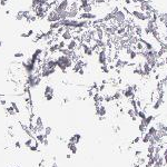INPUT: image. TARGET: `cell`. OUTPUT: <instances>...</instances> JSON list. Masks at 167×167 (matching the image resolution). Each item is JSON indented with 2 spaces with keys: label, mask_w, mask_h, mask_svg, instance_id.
I'll return each mask as SVG.
<instances>
[{
  "label": "cell",
  "mask_w": 167,
  "mask_h": 167,
  "mask_svg": "<svg viewBox=\"0 0 167 167\" xmlns=\"http://www.w3.org/2000/svg\"><path fill=\"white\" fill-rule=\"evenodd\" d=\"M41 81H43V78H41V76L39 75L38 71L26 76V86L28 87L29 89H35V88L39 87L40 84H41Z\"/></svg>",
  "instance_id": "7a4b0ae2"
},
{
  "label": "cell",
  "mask_w": 167,
  "mask_h": 167,
  "mask_svg": "<svg viewBox=\"0 0 167 167\" xmlns=\"http://www.w3.org/2000/svg\"><path fill=\"white\" fill-rule=\"evenodd\" d=\"M79 19H85V20H88V21H93V20L97 19V15L94 13H80Z\"/></svg>",
  "instance_id": "30bf717a"
},
{
  "label": "cell",
  "mask_w": 167,
  "mask_h": 167,
  "mask_svg": "<svg viewBox=\"0 0 167 167\" xmlns=\"http://www.w3.org/2000/svg\"><path fill=\"white\" fill-rule=\"evenodd\" d=\"M67 148H68L69 153L71 155H76L78 153V147H77V145H75L73 143H67Z\"/></svg>",
  "instance_id": "7c38bea8"
},
{
  "label": "cell",
  "mask_w": 167,
  "mask_h": 167,
  "mask_svg": "<svg viewBox=\"0 0 167 167\" xmlns=\"http://www.w3.org/2000/svg\"><path fill=\"white\" fill-rule=\"evenodd\" d=\"M81 135L79 134V133H75V134H73L71 136L69 137L68 142L69 143H73V144H75V145H78L79 143H80L81 140Z\"/></svg>",
  "instance_id": "8fae6325"
},
{
  "label": "cell",
  "mask_w": 167,
  "mask_h": 167,
  "mask_svg": "<svg viewBox=\"0 0 167 167\" xmlns=\"http://www.w3.org/2000/svg\"><path fill=\"white\" fill-rule=\"evenodd\" d=\"M66 157H67V158H71V154H70V153H69V154H67V156H66Z\"/></svg>",
  "instance_id": "484cf974"
},
{
  "label": "cell",
  "mask_w": 167,
  "mask_h": 167,
  "mask_svg": "<svg viewBox=\"0 0 167 167\" xmlns=\"http://www.w3.org/2000/svg\"><path fill=\"white\" fill-rule=\"evenodd\" d=\"M148 135H150L152 137H154L157 135V133H158V129H157V127L156 126H153V125H150L147 127V131H146Z\"/></svg>",
  "instance_id": "4fadbf2b"
},
{
  "label": "cell",
  "mask_w": 167,
  "mask_h": 167,
  "mask_svg": "<svg viewBox=\"0 0 167 167\" xmlns=\"http://www.w3.org/2000/svg\"><path fill=\"white\" fill-rule=\"evenodd\" d=\"M1 46H2V41H1V40H0V47H1Z\"/></svg>",
  "instance_id": "83f0119b"
},
{
  "label": "cell",
  "mask_w": 167,
  "mask_h": 167,
  "mask_svg": "<svg viewBox=\"0 0 167 167\" xmlns=\"http://www.w3.org/2000/svg\"><path fill=\"white\" fill-rule=\"evenodd\" d=\"M50 167H58V165H57V163H56V161H52V163L50 164Z\"/></svg>",
  "instance_id": "d4e9b609"
},
{
  "label": "cell",
  "mask_w": 167,
  "mask_h": 167,
  "mask_svg": "<svg viewBox=\"0 0 167 167\" xmlns=\"http://www.w3.org/2000/svg\"><path fill=\"white\" fill-rule=\"evenodd\" d=\"M13 145H15V148H18L19 149V148H21V147H22V143L20 142V140H16Z\"/></svg>",
  "instance_id": "ffe728a7"
},
{
  "label": "cell",
  "mask_w": 167,
  "mask_h": 167,
  "mask_svg": "<svg viewBox=\"0 0 167 167\" xmlns=\"http://www.w3.org/2000/svg\"><path fill=\"white\" fill-rule=\"evenodd\" d=\"M37 19H38V17L36 16V15H35V13H32V11H31L30 15H29V16L26 18V20H27L28 22H35Z\"/></svg>",
  "instance_id": "9a60e30c"
},
{
  "label": "cell",
  "mask_w": 167,
  "mask_h": 167,
  "mask_svg": "<svg viewBox=\"0 0 167 167\" xmlns=\"http://www.w3.org/2000/svg\"><path fill=\"white\" fill-rule=\"evenodd\" d=\"M30 10L29 9H26V10H18L16 15H15V20L17 21H21V20H26V18L30 15Z\"/></svg>",
  "instance_id": "9c48e42d"
},
{
  "label": "cell",
  "mask_w": 167,
  "mask_h": 167,
  "mask_svg": "<svg viewBox=\"0 0 167 167\" xmlns=\"http://www.w3.org/2000/svg\"><path fill=\"white\" fill-rule=\"evenodd\" d=\"M111 20L118 26H124L127 21V13L124 10L116 9L114 13H111Z\"/></svg>",
  "instance_id": "3957f363"
},
{
  "label": "cell",
  "mask_w": 167,
  "mask_h": 167,
  "mask_svg": "<svg viewBox=\"0 0 167 167\" xmlns=\"http://www.w3.org/2000/svg\"><path fill=\"white\" fill-rule=\"evenodd\" d=\"M45 19H46V21H47V22H49V24L58 22V21H60V20H61L60 17H59V15L56 13L55 10H52V9L48 10V13H47V15H46Z\"/></svg>",
  "instance_id": "8992f818"
},
{
  "label": "cell",
  "mask_w": 167,
  "mask_h": 167,
  "mask_svg": "<svg viewBox=\"0 0 167 167\" xmlns=\"http://www.w3.org/2000/svg\"><path fill=\"white\" fill-rule=\"evenodd\" d=\"M7 5V0H0V6L5 7Z\"/></svg>",
  "instance_id": "7402d4cb"
},
{
  "label": "cell",
  "mask_w": 167,
  "mask_h": 167,
  "mask_svg": "<svg viewBox=\"0 0 167 167\" xmlns=\"http://www.w3.org/2000/svg\"><path fill=\"white\" fill-rule=\"evenodd\" d=\"M5 109H6V112L9 115V116H16V115H17V112L15 111V109H13L10 105L6 106V107H5Z\"/></svg>",
  "instance_id": "5bb4252c"
},
{
  "label": "cell",
  "mask_w": 167,
  "mask_h": 167,
  "mask_svg": "<svg viewBox=\"0 0 167 167\" xmlns=\"http://www.w3.org/2000/svg\"><path fill=\"white\" fill-rule=\"evenodd\" d=\"M27 35H28V37H31V36L34 35V30H32V29H29V30L27 31Z\"/></svg>",
  "instance_id": "603a6c76"
},
{
  "label": "cell",
  "mask_w": 167,
  "mask_h": 167,
  "mask_svg": "<svg viewBox=\"0 0 167 167\" xmlns=\"http://www.w3.org/2000/svg\"><path fill=\"white\" fill-rule=\"evenodd\" d=\"M60 38H61V40H64L65 43H67V41H69V40H71V39L74 38V30L68 29V28H65L64 31L60 34Z\"/></svg>",
  "instance_id": "ba28073f"
},
{
  "label": "cell",
  "mask_w": 167,
  "mask_h": 167,
  "mask_svg": "<svg viewBox=\"0 0 167 167\" xmlns=\"http://www.w3.org/2000/svg\"><path fill=\"white\" fill-rule=\"evenodd\" d=\"M93 9H94V5L89 3L88 6L84 7L82 9H80V13H93Z\"/></svg>",
  "instance_id": "2e32d148"
},
{
  "label": "cell",
  "mask_w": 167,
  "mask_h": 167,
  "mask_svg": "<svg viewBox=\"0 0 167 167\" xmlns=\"http://www.w3.org/2000/svg\"><path fill=\"white\" fill-rule=\"evenodd\" d=\"M58 54H59V52H58ZM55 59H56V64H57V68L59 69L60 71H62L64 74H66L68 69L74 67V64H75L74 59L68 57V56L59 54V55H57V57H55Z\"/></svg>",
  "instance_id": "6da1fadb"
},
{
  "label": "cell",
  "mask_w": 167,
  "mask_h": 167,
  "mask_svg": "<svg viewBox=\"0 0 167 167\" xmlns=\"http://www.w3.org/2000/svg\"><path fill=\"white\" fill-rule=\"evenodd\" d=\"M54 96H55V88L47 84L43 87V98L46 99V101H51L54 99Z\"/></svg>",
  "instance_id": "5b68a950"
},
{
  "label": "cell",
  "mask_w": 167,
  "mask_h": 167,
  "mask_svg": "<svg viewBox=\"0 0 167 167\" xmlns=\"http://www.w3.org/2000/svg\"><path fill=\"white\" fill-rule=\"evenodd\" d=\"M13 57H15V58H17V59H20V58H24V57H25V54H24V52H21V51H18V52H15Z\"/></svg>",
  "instance_id": "d6986e66"
},
{
  "label": "cell",
  "mask_w": 167,
  "mask_h": 167,
  "mask_svg": "<svg viewBox=\"0 0 167 167\" xmlns=\"http://www.w3.org/2000/svg\"><path fill=\"white\" fill-rule=\"evenodd\" d=\"M95 114H96V116H98V118H105L106 115H107V108L105 107L104 104L95 105Z\"/></svg>",
  "instance_id": "52a82bcc"
},
{
  "label": "cell",
  "mask_w": 167,
  "mask_h": 167,
  "mask_svg": "<svg viewBox=\"0 0 167 167\" xmlns=\"http://www.w3.org/2000/svg\"><path fill=\"white\" fill-rule=\"evenodd\" d=\"M130 15L133 18H135L136 20H139V21H149V17L147 16V13L142 11L140 9H134V10H129Z\"/></svg>",
  "instance_id": "277c9868"
},
{
  "label": "cell",
  "mask_w": 167,
  "mask_h": 167,
  "mask_svg": "<svg viewBox=\"0 0 167 167\" xmlns=\"http://www.w3.org/2000/svg\"><path fill=\"white\" fill-rule=\"evenodd\" d=\"M10 167H21L20 165H13V166H10Z\"/></svg>",
  "instance_id": "4316f807"
},
{
  "label": "cell",
  "mask_w": 167,
  "mask_h": 167,
  "mask_svg": "<svg viewBox=\"0 0 167 167\" xmlns=\"http://www.w3.org/2000/svg\"><path fill=\"white\" fill-rule=\"evenodd\" d=\"M0 105L3 106V107H6L7 106V100L5 98H0Z\"/></svg>",
  "instance_id": "44dd1931"
},
{
  "label": "cell",
  "mask_w": 167,
  "mask_h": 167,
  "mask_svg": "<svg viewBox=\"0 0 167 167\" xmlns=\"http://www.w3.org/2000/svg\"><path fill=\"white\" fill-rule=\"evenodd\" d=\"M69 101H70V99H69L68 97H65V98L62 99V103H64V104H68Z\"/></svg>",
  "instance_id": "cb8c5ba5"
},
{
  "label": "cell",
  "mask_w": 167,
  "mask_h": 167,
  "mask_svg": "<svg viewBox=\"0 0 167 167\" xmlns=\"http://www.w3.org/2000/svg\"><path fill=\"white\" fill-rule=\"evenodd\" d=\"M43 134L46 135V136L49 138V136L52 134V128L50 127V126H45V130H43Z\"/></svg>",
  "instance_id": "e0dca14e"
},
{
  "label": "cell",
  "mask_w": 167,
  "mask_h": 167,
  "mask_svg": "<svg viewBox=\"0 0 167 167\" xmlns=\"http://www.w3.org/2000/svg\"><path fill=\"white\" fill-rule=\"evenodd\" d=\"M100 70L104 73V74H109L110 73V67H109V65H105V66H100Z\"/></svg>",
  "instance_id": "ac0fdd59"
}]
</instances>
